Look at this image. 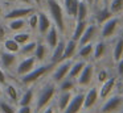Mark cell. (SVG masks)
<instances>
[{"mask_svg": "<svg viewBox=\"0 0 123 113\" xmlns=\"http://www.w3.org/2000/svg\"><path fill=\"white\" fill-rule=\"evenodd\" d=\"M12 38L15 39V41L17 42V43L21 46V45H24V43H27L28 41H31L32 39V33L31 32H16V33L13 34V37Z\"/></svg>", "mask_w": 123, "mask_h": 113, "instance_id": "cell-35", "label": "cell"}, {"mask_svg": "<svg viewBox=\"0 0 123 113\" xmlns=\"http://www.w3.org/2000/svg\"><path fill=\"white\" fill-rule=\"evenodd\" d=\"M0 53H1V49H0Z\"/></svg>", "mask_w": 123, "mask_h": 113, "instance_id": "cell-54", "label": "cell"}, {"mask_svg": "<svg viewBox=\"0 0 123 113\" xmlns=\"http://www.w3.org/2000/svg\"><path fill=\"white\" fill-rule=\"evenodd\" d=\"M87 25H89L87 20L77 21V24H75V26H74V30H73V34H72V39H74V41L78 42V39L81 38V36L83 34V32L87 28Z\"/></svg>", "mask_w": 123, "mask_h": 113, "instance_id": "cell-29", "label": "cell"}, {"mask_svg": "<svg viewBox=\"0 0 123 113\" xmlns=\"http://www.w3.org/2000/svg\"><path fill=\"white\" fill-rule=\"evenodd\" d=\"M109 9L112 12V15H118L123 11V0H110Z\"/></svg>", "mask_w": 123, "mask_h": 113, "instance_id": "cell-37", "label": "cell"}, {"mask_svg": "<svg viewBox=\"0 0 123 113\" xmlns=\"http://www.w3.org/2000/svg\"><path fill=\"white\" fill-rule=\"evenodd\" d=\"M4 15V11H3V5H1V3H0V17H3Z\"/></svg>", "mask_w": 123, "mask_h": 113, "instance_id": "cell-46", "label": "cell"}, {"mask_svg": "<svg viewBox=\"0 0 123 113\" xmlns=\"http://www.w3.org/2000/svg\"><path fill=\"white\" fill-rule=\"evenodd\" d=\"M112 12L109 9V7H103L102 9H99L98 12H97V15H95V20H97V24L98 25H102L103 22H106L109 18H111L112 17Z\"/></svg>", "mask_w": 123, "mask_h": 113, "instance_id": "cell-30", "label": "cell"}, {"mask_svg": "<svg viewBox=\"0 0 123 113\" xmlns=\"http://www.w3.org/2000/svg\"><path fill=\"white\" fill-rule=\"evenodd\" d=\"M3 93L7 96V99L13 104H17L20 99V89L17 86H15L13 83H6L4 84Z\"/></svg>", "mask_w": 123, "mask_h": 113, "instance_id": "cell-14", "label": "cell"}, {"mask_svg": "<svg viewBox=\"0 0 123 113\" xmlns=\"http://www.w3.org/2000/svg\"><path fill=\"white\" fill-rule=\"evenodd\" d=\"M93 51H94V45L91 42L83 45V46H80V49L77 50V55L80 59H89V58L93 55Z\"/></svg>", "mask_w": 123, "mask_h": 113, "instance_id": "cell-27", "label": "cell"}, {"mask_svg": "<svg viewBox=\"0 0 123 113\" xmlns=\"http://www.w3.org/2000/svg\"><path fill=\"white\" fill-rule=\"evenodd\" d=\"M123 105V95H112L101 107V113H114Z\"/></svg>", "mask_w": 123, "mask_h": 113, "instance_id": "cell-6", "label": "cell"}, {"mask_svg": "<svg viewBox=\"0 0 123 113\" xmlns=\"http://www.w3.org/2000/svg\"><path fill=\"white\" fill-rule=\"evenodd\" d=\"M109 78H110V75H109V71H107L106 68H102V70H99L98 72H97V80L101 84L103 83V81H106Z\"/></svg>", "mask_w": 123, "mask_h": 113, "instance_id": "cell-39", "label": "cell"}, {"mask_svg": "<svg viewBox=\"0 0 123 113\" xmlns=\"http://www.w3.org/2000/svg\"><path fill=\"white\" fill-rule=\"evenodd\" d=\"M122 58H123V36L117 39V42L114 43V47H112V59L115 62H118Z\"/></svg>", "mask_w": 123, "mask_h": 113, "instance_id": "cell-31", "label": "cell"}, {"mask_svg": "<svg viewBox=\"0 0 123 113\" xmlns=\"http://www.w3.org/2000/svg\"><path fill=\"white\" fill-rule=\"evenodd\" d=\"M33 57L36 58L37 62H44L48 57V46L46 43H43V42H37V46H36V50L33 53Z\"/></svg>", "mask_w": 123, "mask_h": 113, "instance_id": "cell-25", "label": "cell"}, {"mask_svg": "<svg viewBox=\"0 0 123 113\" xmlns=\"http://www.w3.org/2000/svg\"><path fill=\"white\" fill-rule=\"evenodd\" d=\"M37 24H38V13L37 12L31 13L27 17V26H29V29H32L33 32V30H37Z\"/></svg>", "mask_w": 123, "mask_h": 113, "instance_id": "cell-38", "label": "cell"}, {"mask_svg": "<svg viewBox=\"0 0 123 113\" xmlns=\"http://www.w3.org/2000/svg\"><path fill=\"white\" fill-rule=\"evenodd\" d=\"M106 42L105 41H98L95 45H94V51H93V58L95 60H99L105 54H106Z\"/></svg>", "mask_w": 123, "mask_h": 113, "instance_id": "cell-32", "label": "cell"}, {"mask_svg": "<svg viewBox=\"0 0 123 113\" xmlns=\"http://www.w3.org/2000/svg\"><path fill=\"white\" fill-rule=\"evenodd\" d=\"M37 13H38L37 32L41 34V36H44V34L49 30V28L53 25V21H52V18L49 17L48 13H45V12H37Z\"/></svg>", "mask_w": 123, "mask_h": 113, "instance_id": "cell-15", "label": "cell"}, {"mask_svg": "<svg viewBox=\"0 0 123 113\" xmlns=\"http://www.w3.org/2000/svg\"><path fill=\"white\" fill-rule=\"evenodd\" d=\"M97 34H98V26H97L95 24L87 25V28L85 29V32H83V34L81 36V38L78 39V47L83 46V45L89 43V42H91V41H94Z\"/></svg>", "mask_w": 123, "mask_h": 113, "instance_id": "cell-13", "label": "cell"}, {"mask_svg": "<svg viewBox=\"0 0 123 113\" xmlns=\"http://www.w3.org/2000/svg\"><path fill=\"white\" fill-rule=\"evenodd\" d=\"M73 65V59H65L58 62V66L56 67L53 75H52V81H54L56 84H58L61 80H64L65 78H68L69 70Z\"/></svg>", "mask_w": 123, "mask_h": 113, "instance_id": "cell-5", "label": "cell"}, {"mask_svg": "<svg viewBox=\"0 0 123 113\" xmlns=\"http://www.w3.org/2000/svg\"><path fill=\"white\" fill-rule=\"evenodd\" d=\"M7 28H8V30L13 32V33L21 32L27 28V20H25V18H13V20H8Z\"/></svg>", "mask_w": 123, "mask_h": 113, "instance_id": "cell-22", "label": "cell"}, {"mask_svg": "<svg viewBox=\"0 0 123 113\" xmlns=\"http://www.w3.org/2000/svg\"><path fill=\"white\" fill-rule=\"evenodd\" d=\"M117 72L120 78H123V58L117 62Z\"/></svg>", "mask_w": 123, "mask_h": 113, "instance_id": "cell-41", "label": "cell"}, {"mask_svg": "<svg viewBox=\"0 0 123 113\" xmlns=\"http://www.w3.org/2000/svg\"><path fill=\"white\" fill-rule=\"evenodd\" d=\"M6 1H7V3H15L16 0H6Z\"/></svg>", "mask_w": 123, "mask_h": 113, "instance_id": "cell-52", "label": "cell"}, {"mask_svg": "<svg viewBox=\"0 0 123 113\" xmlns=\"http://www.w3.org/2000/svg\"><path fill=\"white\" fill-rule=\"evenodd\" d=\"M60 1H62V0H60Z\"/></svg>", "mask_w": 123, "mask_h": 113, "instance_id": "cell-55", "label": "cell"}, {"mask_svg": "<svg viewBox=\"0 0 123 113\" xmlns=\"http://www.w3.org/2000/svg\"><path fill=\"white\" fill-rule=\"evenodd\" d=\"M3 47L4 50L15 53V54H19V50H20V45L13 38H7V37L3 39Z\"/></svg>", "mask_w": 123, "mask_h": 113, "instance_id": "cell-34", "label": "cell"}, {"mask_svg": "<svg viewBox=\"0 0 123 113\" xmlns=\"http://www.w3.org/2000/svg\"><path fill=\"white\" fill-rule=\"evenodd\" d=\"M99 100V95H98V89L95 88V87H93V88H90L87 92L85 93V100H83V108H85L86 110L91 109V108L94 107V105L98 102Z\"/></svg>", "mask_w": 123, "mask_h": 113, "instance_id": "cell-17", "label": "cell"}, {"mask_svg": "<svg viewBox=\"0 0 123 113\" xmlns=\"http://www.w3.org/2000/svg\"><path fill=\"white\" fill-rule=\"evenodd\" d=\"M83 100H85V93L83 92H78V93L73 95L70 102L68 104L66 109L62 113H80L81 109L83 108Z\"/></svg>", "mask_w": 123, "mask_h": 113, "instance_id": "cell-9", "label": "cell"}, {"mask_svg": "<svg viewBox=\"0 0 123 113\" xmlns=\"http://www.w3.org/2000/svg\"><path fill=\"white\" fill-rule=\"evenodd\" d=\"M6 83H7V76H6V72H4L3 67L0 66V84H1V86H4Z\"/></svg>", "mask_w": 123, "mask_h": 113, "instance_id": "cell-42", "label": "cell"}, {"mask_svg": "<svg viewBox=\"0 0 123 113\" xmlns=\"http://www.w3.org/2000/svg\"><path fill=\"white\" fill-rule=\"evenodd\" d=\"M101 1H102V0H94V3H95V4H99Z\"/></svg>", "mask_w": 123, "mask_h": 113, "instance_id": "cell-51", "label": "cell"}, {"mask_svg": "<svg viewBox=\"0 0 123 113\" xmlns=\"http://www.w3.org/2000/svg\"><path fill=\"white\" fill-rule=\"evenodd\" d=\"M52 66L53 65L49 62V63H46V65L44 63V65L38 66V67H35L31 72L20 76V83H21L23 86H32L33 83H36L37 80H40V79L43 78L49 70H50Z\"/></svg>", "mask_w": 123, "mask_h": 113, "instance_id": "cell-3", "label": "cell"}, {"mask_svg": "<svg viewBox=\"0 0 123 113\" xmlns=\"http://www.w3.org/2000/svg\"><path fill=\"white\" fill-rule=\"evenodd\" d=\"M73 91H68V92H60V95L57 96V102H56V108L60 110V112H64L66 109L68 104L70 102L73 97Z\"/></svg>", "mask_w": 123, "mask_h": 113, "instance_id": "cell-19", "label": "cell"}, {"mask_svg": "<svg viewBox=\"0 0 123 113\" xmlns=\"http://www.w3.org/2000/svg\"><path fill=\"white\" fill-rule=\"evenodd\" d=\"M120 113H123V105H122V110H120Z\"/></svg>", "mask_w": 123, "mask_h": 113, "instance_id": "cell-53", "label": "cell"}, {"mask_svg": "<svg viewBox=\"0 0 123 113\" xmlns=\"http://www.w3.org/2000/svg\"><path fill=\"white\" fill-rule=\"evenodd\" d=\"M62 4H64L62 7H64L65 15H68L70 18H75L80 0H62Z\"/></svg>", "mask_w": 123, "mask_h": 113, "instance_id": "cell-21", "label": "cell"}, {"mask_svg": "<svg viewBox=\"0 0 123 113\" xmlns=\"http://www.w3.org/2000/svg\"><path fill=\"white\" fill-rule=\"evenodd\" d=\"M44 36H45V43L49 49H53L60 41V32H58V29L56 28L54 24L49 28V30L46 32Z\"/></svg>", "mask_w": 123, "mask_h": 113, "instance_id": "cell-16", "label": "cell"}, {"mask_svg": "<svg viewBox=\"0 0 123 113\" xmlns=\"http://www.w3.org/2000/svg\"><path fill=\"white\" fill-rule=\"evenodd\" d=\"M16 113H32V107L31 105H21L19 109H16Z\"/></svg>", "mask_w": 123, "mask_h": 113, "instance_id": "cell-40", "label": "cell"}, {"mask_svg": "<svg viewBox=\"0 0 123 113\" xmlns=\"http://www.w3.org/2000/svg\"><path fill=\"white\" fill-rule=\"evenodd\" d=\"M64 49H65V41L64 39H60L58 43L52 49L50 59H49V62H50L52 65H56V63L61 62L62 54H64Z\"/></svg>", "mask_w": 123, "mask_h": 113, "instance_id": "cell-20", "label": "cell"}, {"mask_svg": "<svg viewBox=\"0 0 123 113\" xmlns=\"http://www.w3.org/2000/svg\"><path fill=\"white\" fill-rule=\"evenodd\" d=\"M120 95H123V83H122V86H120Z\"/></svg>", "mask_w": 123, "mask_h": 113, "instance_id": "cell-50", "label": "cell"}, {"mask_svg": "<svg viewBox=\"0 0 123 113\" xmlns=\"http://www.w3.org/2000/svg\"><path fill=\"white\" fill-rule=\"evenodd\" d=\"M46 9H48L49 17L52 18L58 32L64 34L66 30V18H65V11L61 1L60 0H46Z\"/></svg>", "mask_w": 123, "mask_h": 113, "instance_id": "cell-1", "label": "cell"}, {"mask_svg": "<svg viewBox=\"0 0 123 113\" xmlns=\"http://www.w3.org/2000/svg\"><path fill=\"white\" fill-rule=\"evenodd\" d=\"M75 88V81L70 78H65L57 84V89L60 92H68V91H74Z\"/></svg>", "mask_w": 123, "mask_h": 113, "instance_id": "cell-33", "label": "cell"}, {"mask_svg": "<svg viewBox=\"0 0 123 113\" xmlns=\"http://www.w3.org/2000/svg\"><path fill=\"white\" fill-rule=\"evenodd\" d=\"M86 3H87V5H93L94 4V0H85Z\"/></svg>", "mask_w": 123, "mask_h": 113, "instance_id": "cell-48", "label": "cell"}, {"mask_svg": "<svg viewBox=\"0 0 123 113\" xmlns=\"http://www.w3.org/2000/svg\"><path fill=\"white\" fill-rule=\"evenodd\" d=\"M35 101V89L33 88H28L20 95V99L17 105L21 107V105H32V102Z\"/></svg>", "mask_w": 123, "mask_h": 113, "instance_id": "cell-23", "label": "cell"}, {"mask_svg": "<svg viewBox=\"0 0 123 113\" xmlns=\"http://www.w3.org/2000/svg\"><path fill=\"white\" fill-rule=\"evenodd\" d=\"M93 74H94V66L91 63H86L85 67L81 71V74L78 75V78L75 79L77 84L81 87H87L93 80Z\"/></svg>", "mask_w": 123, "mask_h": 113, "instance_id": "cell-10", "label": "cell"}, {"mask_svg": "<svg viewBox=\"0 0 123 113\" xmlns=\"http://www.w3.org/2000/svg\"><path fill=\"white\" fill-rule=\"evenodd\" d=\"M0 112L1 113H16V108H15L13 102L0 97Z\"/></svg>", "mask_w": 123, "mask_h": 113, "instance_id": "cell-36", "label": "cell"}, {"mask_svg": "<svg viewBox=\"0 0 123 113\" xmlns=\"http://www.w3.org/2000/svg\"><path fill=\"white\" fill-rule=\"evenodd\" d=\"M33 1V4H36V5H40L41 3H43V0H32Z\"/></svg>", "mask_w": 123, "mask_h": 113, "instance_id": "cell-47", "label": "cell"}, {"mask_svg": "<svg viewBox=\"0 0 123 113\" xmlns=\"http://www.w3.org/2000/svg\"><path fill=\"white\" fill-rule=\"evenodd\" d=\"M118 83V79L117 76H110L106 81H103L98 91V95H99V100H105L106 97H109V95L114 91L115 86Z\"/></svg>", "mask_w": 123, "mask_h": 113, "instance_id": "cell-12", "label": "cell"}, {"mask_svg": "<svg viewBox=\"0 0 123 113\" xmlns=\"http://www.w3.org/2000/svg\"><path fill=\"white\" fill-rule=\"evenodd\" d=\"M57 95V84L54 81L44 84L40 89L37 91V95H35V101H36V110H43L45 107L50 104V101L56 97Z\"/></svg>", "mask_w": 123, "mask_h": 113, "instance_id": "cell-2", "label": "cell"}, {"mask_svg": "<svg viewBox=\"0 0 123 113\" xmlns=\"http://www.w3.org/2000/svg\"><path fill=\"white\" fill-rule=\"evenodd\" d=\"M17 63V54L11 51H7V50H3L0 53V66L3 67V70H11L16 66Z\"/></svg>", "mask_w": 123, "mask_h": 113, "instance_id": "cell-11", "label": "cell"}, {"mask_svg": "<svg viewBox=\"0 0 123 113\" xmlns=\"http://www.w3.org/2000/svg\"><path fill=\"white\" fill-rule=\"evenodd\" d=\"M119 22H120L119 18L115 17V16H112V17L109 18L106 22L102 24L101 25V37L103 39L111 38V37L115 34V32H117L118 26H119Z\"/></svg>", "mask_w": 123, "mask_h": 113, "instance_id": "cell-7", "label": "cell"}, {"mask_svg": "<svg viewBox=\"0 0 123 113\" xmlns=\"http://www.w3.org/2000/svg\"><path fill=\"white\" fill-rule=\"evenodd\" d=\"M36 58L33 57V55H31V57H24L21 60H19V62L16 63V74L19 76H23L25 75V74L31 72V71L33 70V68L36 67Z\"/></svg>", "mask_w": 123, "mask_h": 113, "instance_id": "cell-8", "label": "cell"}, {"mask_svg": "<svg viewBox=\"0 0 123 113\" xmlns=\"http://www.w3.org/2000/svg\"><path fill=\"white\" fill-rule=\"evenodd\" d=\"M77 50H78V42L70 38L69 41L65 42V49H64V54H62L61 60L73 59V57L77 54Z\"/></svg>", "mask_w": 123, "mask_h": 113, "instance_id": "cell-18", "label": "cell"}, {"mask_svg": "<svg viewBox=\"0 0 123 113\" xmlns=\"http://www.w3.org/2000/svg\"><path fill=\"white\" fill-rule=\"evenodd\" d=\"M85 65H86V62L83 59H80V60H77V62H74V60H73V65H72V67H70V70H69L68 78L75 80V79L78 78V75L81 74L82 68L85 67Z\"/></svg>", "mask_w": 123, "mask_h": 113, "instance_id": "cell-24", "label": "cell"}, {"mask_svg": "<svg viewBox=\"0 0 123 113\" xmlns=\"http://www.w3.org/2000/svg\"><path fill=\"white\" fill-rule=\"evenodd\" d=\"M41 113H56V108L53 105H48V107L44 108V110Z\"/></svg>", "mask_w": 123, "mask_h": 113, "instance_id": "cell-44", "label": "cell"}, {"mask_svg": "<svg viewBox=\"0 0 123 113\" xmlns=\"http://www.w3.org/2000/svg\"><path fill=\"white\" fill-rule=\"evenodd\" d=\"M89 17V5L85 0H80L78 4V9H77V16H75V21H82V20H87Z\"/></svg>", "mask_w": 123, "mask_h": 113, "instance_id": "cell-28", "label": "cell"}, {"mask_svg": "<svg viewBox=\"0 0 123 113\" xmlns=\"http://www.w3.org/2000/svg\"><path fill=\"white\" fill-rule=\"evenodd\" d=\"M35 12V7L33 5H25V7H16L11 8L3 15V20H13V18H27L31 13Z\"/></svg>", "mask_w": 123, "mask_h": 113, "instance_id": "cell-4", "label": "cell"}, {"mask_svg": "<svg viewBox=\"0 0 123 113\" xmlns=\"http://www.w3.org/2000/svg\"><path fill=\"white\" fill-rule=\"evenodd\" d=\"M1 95H3V88H1V84H0V97H1Z\"/></svg>", "mask_w": 123, "mask_h": 113, "instance_id": "cell-49", "label": "cell"}, {"mask_svg": "<svg viewBox=\"0 0 123 113\" xmlns=\"http://www.w3.org/2000/svg\"><path fill=\"white\" fill-rule=\"evenodd\" d=\"M36 46H37V41L31 39V41H28L27 43H24V45L20 46L19 54H21L23 57H31V55H33V53H35Z\"/></svg>", "mask_w": 123, "mask_h": 113, "instance_id": "cell-26", "label": "cell"}, {"mask_svg": "<svg viewBox=\"0 0 123 113\" xmlns=\"http://www.w3.org/2000/svg\"><path fill=\"white\" fill-rule=\"evenodd\" d=\"M17 3H21V4H25V5H33V1L32 0H16Z\"/></svg>", "mask_w": 123, "mask_h": 113, "instance_id": "cell-45", "label": "cell"}, {"mask_svg": "<svg viewBox=\"0 0 123 113\" xmlns=\"http://www.w3.org/2000/svg\"><path fill=\"white\" fill-rule=\"evenodd\" d=\"M0 113H1V112H0Z\"/></svg>", "mask_w": 123, "mask_h": 113, "instance_id": "cell-56", "label": "cell"}, {"mask_svg": "<svg viewBox=\"0 0 123 113\" xmlns=\"http://www.w3.org/2000/svg\"><path fill=\"white\" fill-rule=\"evenodd\" d=\"M6 37H7V28L0 22V41H3Z\"/></svg>", "mask_w": 123, "mask_h": 113, "instance_id": "cell-43", "label": "cell"}]
</instances>
